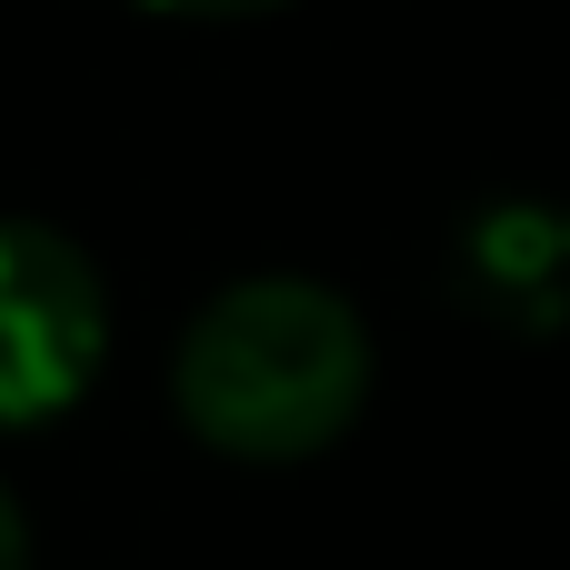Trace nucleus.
I'll return each instance as SVG.
<instances>
[{"label":"nucleus","instance_id":"obj_1","mask_svg":"<svg viewBox=\"0 0 570 570\" xmlns=\"http://www.w3.org/2000/svg\"><path fill=\"white\" fill-rule=\"evenodd\" d=\"M170 411L220 461H321L371 411V331L331 281H220L170 351Z\"/></svg>","mask_w":570,"mask_h":570},{"label":"nucleus","instance_id":"obj_2","mask_svg":"<svg viewBox=\"0 0 570 570\" xmlns=\"http://www.w3.org/2000/svg\"><path fill=\"white\" fill-rule=\"evenodd\" d=\"M110 351V291L50 220H0V431L60 421Z\"/></svg>","mask_w":570,"mask_h":570},{"label":"nucleus","instance_id":"obj_3","mask_svg":"<svg viewBox=\"0 0 570 570\" xmlns=\"http://www.w3.org/2000/svg\"><path fill=\"white\" fill-rule=\"evenodd\" d=\"M150 10H180V20H240V10H271V0H150Z\"/></svg>","mask_w":570,"mask_h":570},{"label":"nucleus","instance_id":"obj_4","mask_svg":"<svg viewBox=\"0 0 570 570\" xmlns=\"http://www.w3.org/2000/svg\"><path fill=\"white\" fill-rule=\"evenodd\" d=\"M0 570H30V531H20V511H10V491H0Z\"/></svg>","mask_w":570,"mask_h":570}]
</instances>
